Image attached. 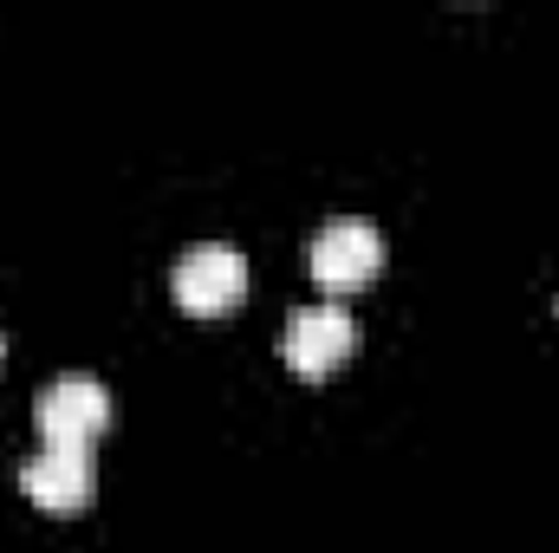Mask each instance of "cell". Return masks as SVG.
Masks as SVG:
<instances>
[{
    "label": "cell",
    "mask_w": 559,
    "mask_h": 553,
    "mask_svg": "<svg viewBox=\"0 0 559 553\" xmlns=\"http://www.w3.org/2000/svg\"><path fill=\"white\" fill-rule=\"evenodd\" d=\"M33 423L46 436V449H92L105 430H111V391L85 372L72 378H52L33 404Z\"/></svg>",
    "instance_id": "obj_1"
},
{
    "label": "cell",
    "mask_w": 559,
    "mask_h": 553,
    "mask_svg": "<svg viewBox=\"0 0 559 553\" xmlns=\"http://www.w3.org/2000/svg\"><path fill=\"white\" fill-rule=\"evenodd\" d=\"M20 489L33 508L46 515H79L92 495H98V469H92V449H39L20 462Z\"/></svg>",
    "instance_id": "obj_5"
},
{
    "label": "cell",
    "mask_w": 559,
    "mask_h": 553,
    "mask_svg": "<svg viewBox=\"0 0 559 553\" xmlns=\"http://www.w3.org/2000/svg\"><path fill=\"white\" fill-rule=\"evenodd\" d=\"M306 261H312V280L325 293H358V286H371L378 268H384V235L371 222H358V215H338V222H325L312 235V255Z\"/></svg>",
    "instance_id": "obj_3"
},
{
    "label": "cell",
    "mask_w": 559,
    "mask_h": 553,
    "mask_svg": "<svg viewBox=\"0 0 559 553\" xmlns=\"http://www.w3.org/2000/svg\"><path fill=\"white\" fill-rule=\"evenodd\" d=\"M280 352H286V365H293L299 378L319 385V378H332V372L358 352V326H352L345 306H299V313L286 319Z\"/></svg>",
    "instance_id": "obj_4"
},
{
    "label": "cell",
    "mask_w": 559,
    "mask_h": 553,
    "mask_svg": "<svg viewBox=\"0 0 559 553\" xmlns=\"http://www.w3.org/2000/svg\"><path fill=\"white\" fill-rule=\"evenodd\" d=\"M248 299V261L228 242H202L176 261V306L195 319H222Z\"/></svg>",
    "instance_id": "obj_2"
}]
</instances>
